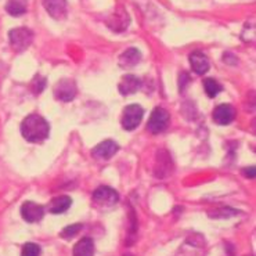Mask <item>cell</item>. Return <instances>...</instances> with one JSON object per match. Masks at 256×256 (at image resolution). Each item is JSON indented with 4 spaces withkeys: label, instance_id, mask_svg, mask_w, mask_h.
<instances>
[{
    "label": "cell",
    "instance_id": "19",
    "mask_svg": "<svg viewBox=\"0 0 256 256\" xmlns=\"http://www.w3.org/2000/svg\"><path fill=\"white\" fill-rule=\"evenodd\" d=\"M82 224H71V226H66L62 232H60V236L62 237V238H66V240H70L72 238V237H75L76 236L78 232H80V228H82Z\"/></svg>",
    "mask_w": 256,
    "mask_h": 256
},
{
    "label": "cell",
    "instance_id": "12",
    "mask_svg": "<svg viewBox=\"0 0 256 256\" xmlns=\"http://www.w3.org/2000/svg\"><path fill=\"white\" fill-rule=\"evenodd\" d=\"M140 79L134 75H125V76L122 78V80L118 84V89H120V94L128 96V94H133V93H136L138 88H140Z\"/></svg>",
    "mask_w": 256,
    "mask_h": 256
},
{
    "label": "cell",
    "instance_id": "5",
    "mask_svg": "<svg viewBox=\"0 0 256 256\" xmlns=\"http://www.w3.org/2000/svg\"><path fill=\"white\" fill-rule=\"evenodd\" d=\"M169 124V114L165 108L156 107L151 114L148 120V130L154 134H160L165 130Z\"/></svg>",
    "mask_w": 256,
    "mask_h": 256
},
{
    "label": "cell",
    "instance_id": "8",
    "mask_svg": "<svg viewBox=\"0 0 256 256\" xmlns=\"http://www.w3.org/2000/svg\"><path fill=\"white\" fill-rule=\"evenodd\" d=\"M118 150H120V146L114 140H106V142L97 144L94 148L92 150V154H93V156L100 158V160H110L118 152Z\"/></svg>",
    "mask_w": 256,
    "mask_h": 256
},
{
    "label": "cell",
    "instance_id": "3",
    "mask_svg": "<svg viewBox=\"0 0 256 256\" xmlns=\"http://www.w3.org/2000/svg\"><path fill=\"white\" fill-rule=\"evenodd\" d=\"M10 38V44L16 52H24L32 44L34 40V34L28 28H14L8 34Z\"/></svg>",
    "mask_w": 256,
    "mask_h": 256
},
{
    "label": "cell",
    "instance_id": "20",
    "mask_svg": "<svg viewBox=\"0 0 256 256\" xmlns=\"http://www.w3.org/2000/svg\"><path fill=\"white\" fill-rule=\"evenodd\" d=\"M46 88V79L40 75H36L34 78V80H32V90H34V93L36 94H39V93H42L43 90Z\"/></svg>",
    "mask_w": 256,
    "mask_h": 256
},
{
    "label": "cell",
    "instance_id": "18",
    "mask_svg": "<svg viewBox=\"0 0 256 256\" xmlns=\"http://www.w3.org/2000/svg\"><path fill=\"white\" fill-rule=\"evenodd\" d=\"M40 246L35 242H28L22 246V252H21V256H40Z\"/></svg>",
    "mask_w": 256,
    "mask_h": 256
},
{
    "label": "cell",
    "instance_id": "13",
    "mask_svg": "<svg viewBox=\"0 0 256 256\" xmlns=\"http://www.w3.org/2000/svg\"><path fill=\"white\" fill-rule=\"evenodd\" d=\"M72 205V200L68 196H60L53 198L50 204H48V212L54 214H64L66 210L70 209V206Z\"/></svg>",
    "mask_w": 256,
    "mask_h": 256
},
{
    "label": "cell",
    "instance_id": "17",
    "mask_svg": "<svg viewBox=\"0 0 256 256\" xmlns=\"http://www.w3.org/2000/svg\"><path fill=\"white\" fill-rule=\"evenodd\" d=\"M204 89H205V93L212 98V97H216L222 92V84L219 82H216L212 78H208L204 80Z\"/></svg>",
    "mask_w": 256,
    "mask_h": 256
},
{
    "label": "cell",
    "instance_id": "10",
    "mask_svg": "<svg viewBox=\"0 0 256 256\" xmlns=\"http://www.w3.org/2000/svg\"><path fill=\"white\" fill-rule=\"evenodd\" d=\"M188 60H190L191 68H192V71L198 74V75H205L206 72L209 71V60L208 57L205 56L201 52H194V53L190 54V57H188Z\"/></svg>",
    "mask_w": 256,
    "mask_h": 256
},
{
    "label": "cell",
    "instance_id": "4",
    "mask_svg": "<svg viewBox=\"0 0 256 256\" xmlns=\"http://www.w3.org/2000/svg\"><path fill=\"white\" fill-rule=\"evenodd\" d=\"M120 201V194L111 187L102 186L93 192V202L102 208H111Z\"/></svg>",
    "mask_w": 256,
    "mask_h": 256
},
{
    "label": "cell",
    "instance_id": "1",
    "mask_svg": "<svg viewBox=\"0 0 256 256\" xmlns=\"http://www.w3.org/2000/svg\"><path fill=\"white\" fill-rule=\"evenodd\" d=\"M50 133L48 120L38 114L28 115L21 124V134L30 143H40L46 140Z\"/></svg>",
    "mask_w": 256,
    "mask_h": 256
},
{
    "label": "cell",
    "instance_id": "14",
    "mask_svg": "<svg viewBox=\"0 0 256 256\" xmlns=\"http://www.w3.org/2000/svg\"><path fill=\"white\" fill-rule=\"evenodd\" d=\"M142 60V53L137 48H128L120 57V66L122 68H133Z\"/></svg>",
    "mask_w": 256,
    "mask_h": 256
},
{
    "label": "cell",
    "instance_id": "6",
    "mask_svg": "<svg viewBox=\"0 0 256 256\" xmlns=\"http://www.w3.org/2000/svg\"><path fill=\"white\" fill-rule=\"evenodd\" d=\"M76 84L71 79H62L54 86V97L60 102H68L76 96Z\"/></svg>",
    "mask_w": 256,
    "mask_h": 256
},
{
    "label": "cell",
    "instance_id": "9",
    "mask_svg": "<svg viewBox=\"0 0 256 256\" xmlns=\"http://www.w3.org/2000/svg\"><path fill=\"white\" fill-rule=\"evenodd\" d=\"M236 116V111L230 104H220L214 108V120L218 125H228Z\"/></svg>",
    "mask_w": 256,
    "mask_h": 256
},
{
    "label": "cell",
    "instance_id": "2",
    "mask_svg": "<svg viewBox=\"0 0 256 256\" xmlns=\"http://www.w3.org/2000/svg\"><path fill=\"white\" fill-rule=\"evenodd\" d=\"M144 110L138 104H130L124 110L120 124L125 130H134L137 126L140 125V122L143 120Z\"/></svg>",
    "mask_w": 256,
    "mask_h": 256
},
{
    "label": "cell",
    "instance_id": "22",
    "mask_svg": "<svg viewBox=\"0 0 256 256\" xmlns=\"http://www.w3.org/2000/svg\"><path fill=\"white\" fill-rule=\"evenodd\" d=\"M124 256H133V255H129V254H128V255H124Z\"/></svg>",
    "mask_w": 256,
    "mask_h": 256
},
{
    "label": "cell",
    "instance_id": "21",
    "mask_svg": "<svg viewBox=\"0 0 256 256\" xmlns=\"http://www.w3.org/2000/svg\"><path fill=\"white\" fill-rule=\"evenodd\" d=\"M244 173L246 174V178H250V179H254V178H255V166L246 168V169L244 170Z\"/></svg>",
    "mask_w": 256,
    "mask_h": 256
},
{
    "label": "cell",
    "instance_id": "15",
    "mask_svg": "<svg viewBox=\"0 0 256 256\" xmlns=\"http://www.w3.org/2000/svg\"><path fill=\"white\" fill-rule=\"evenodd\" d=\"M94 255V242L89 237L79 240L74 246V256H93Z\"/></svg>",
    "mask_w": 256,
    "mask_h": 256
},
{
    "label": "cell",
    "instance_id": "16",
    "mask_svg": "<svg viewBox=\"0 0 256 256\" xmlns=\"http://www.w3.org/2000/svg\"><path fill=\"white\" fill-rule=\"evenodd\" d=\"M6 12L12 17H20L26 12V0H8Z\"/></svg>",
    "mask_w": 256,
    "mask_h": 256
},
{
    "label": "cell",
    "instance_id": "7",
    "mask_svg": "<svg viewBox=\"0 0 256 256\" xmlns=\"http://www.w3.org/2000/svg\"><path fill=\"white\" fill-rule=\"evenodd\" d=\"M21 214H22L25 222L36 223V222L43 219V216H44V206L34 202V201H26L21 206Z\"/></svg>",
    "mask_w": 256,
    "mask_h": 256
},
{
    "label": "cell",
    "instance_id": "11",
    "mask_svg": "<svg viewBox=\"0 0 256 256\" xmlns=\"http://www.w3.org/2000/svg\"><path fill=\"white\" fill-rule=\"evenodd\" d=\"M43 6L46 12L56 20H61L66 14V0H42Z\"/></svg>",
    "mask_w": 256,
    "mask_h": 256
}]
</instances>
